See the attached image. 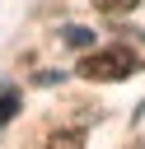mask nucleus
I'll return each instance as SVG.
<instances>
[{
  "label": "nucleus",
  "mask_w": 145,
  "mask_h": 149,
  "mask_svg": "<svg viewBox=\"0 0 145 149\" xmlns=\"http://www.w3.org/2000/svg\"><path fill=\"white\" fill-rule=\"evenodd\" d=\"M140 70V56L131 51V47H103V51H89L84 61H80V74L84 79H126V74H136Z\"/></svg>",
  "instance_id": "nucleus-1"
},
{
  "label": "nucleus",
  "mask_w": 145,
  "mask_h": 149,
  "mask_svg": "<svg viewBox=\"0 0 145 149\" xmlns=\"http://www.w3.org/2000/svg\"><path fill=\"white\" fill-rule=\"evenodd\" d=\"M61 37H65L70 47H89V42H94V33H89V28H80V23H70V28L61 33Z\"/></svg>",
  "instance_id": "nucleus-4"
},
{
  "label": "nucleus",
  "mask_w": 145,
  "mask_h": 149,
  "mask_svg": "<svg viewBox=\"0 0 145 149\" xmlns=\"http://www.w3.org/2000/svg\"><path fill=\"white\" fill-rule=\"evenodd\" d=\"M94 9H103V14H131L136 0H94Z\"/></svg>",
  "instance_id": "nucleus-5"
},
{
  "label": "nucleus",
  "mask_w": 145,
  "mask_h": 149,
  "mask_svg": "<svg viewBox=\"0 0 145 149\" xmlns=\"http://www.w3.org/2000/svg\"><path fill=\"white\" fill-rule=\"evenodd\" d=\"M19 116V88L14 84H0V126H9Z\"/></svg>",
  "instance_id": "nucleus-2"
},
{
  "label": "nucleus",
  "mask_w": 145,
  "mask_h": 149,
  "mask_svg": "<svg viewBox=\"0 0 145 149\" xmlns=\"http://www.w3.org/2000/svg\"><path fill=\"white\" fill-rule=\"evenodd\" d=\"M47 149H84V130H56L47 135Z\"/></svg>",
  "instance_id": "nucleus-3"
}]
</instances>
